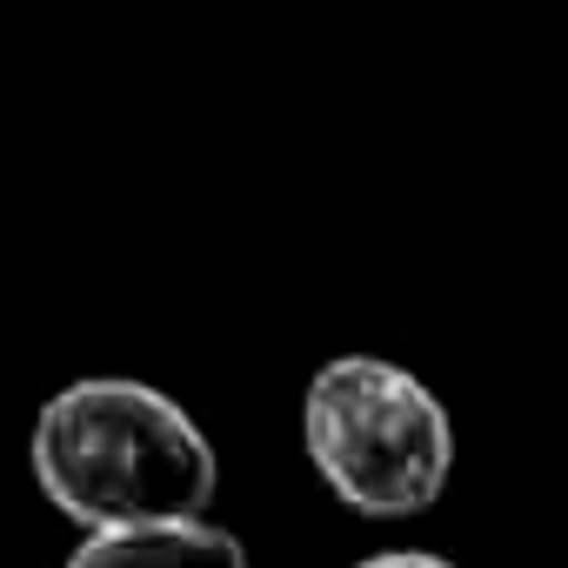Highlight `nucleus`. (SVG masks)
I'll list each match as a JSON object with an SVG mask.
<instances>
[{"label":"nucleus","mask_w":568,"mask_h":568,"mask_svg":"<svg viewBox=\"0 0 568 568\" xmlns=\"http://www.w3.org/2000/svg\"><path fill=\"white\" fill-rule=\"evenodd\" d=\"M28 468L41 495L88 535L207 521L221 488L201 422L134 375H81L54 388L34 415Z\"/></svg>","instance_id":"obj_1"},{"label":"nucleus","mask_w":568,"mask_h":568,"mask_svg":"<svg viewBox=\"0 0 568 568\" xmlns=\"http://www.w3.org/2000/svg\"><path fill=\"white\" fill-rule=\"evenodd\" d=\"M302 448L335 501L402 521L442 501L455 468V422L442 395L388 355H335L302 395Z\"/></svg>","instance_id":"obj_2"},{"label":"nucleus","mask_w":568,"mask_h":568,"mask_svg":"<svg viewBox=\"0 0 568 568\" xmlns=\"http://www.w3.org/2000/svg\"><path fill=\"white\" fill-rule=\"evenodd\" d=\"M68 568H247V548L221 521H161V528L88 535L68 555Z\"/></svg>","instance_id":"obj_3"},{"label":"nucleus","mask_w":568,"mask_h":568,"mask_svg":"<svg viewBox=\"0 0 568 568\" xmlns=\"http://www.w3.org/2000/svg\"><path fill=\"white\" fill-rule=\"evenodd\" d=\"M355 568H455V561L435 555V548H382V555H368V561H355Z\"/></svg>","instance_id":"obj_4"}]
</instances>
